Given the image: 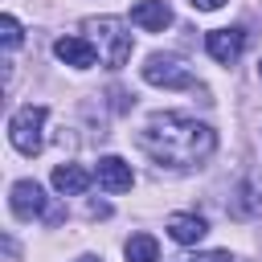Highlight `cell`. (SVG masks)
<instances>
[{"mask_svg": "<svg viewBox=\"0 0 262 262\" xmlns=\"http://www.w3.org/2000/svg\"><path fill=\"white\" fill-rule=\"evenodd\" d=\"M139 147L164 164V168H196L213 156L217 147V135L213 127L188 119V115H176V111H164V115H151L139 131Z\"/></svg>", "mask_w": 262, "mask_h": 262, "instance_id": "1", "label": "cell"}, {"mask_svg": "<svg viewBox=\"0 0 262 262\" xmlns=\"http://www.w3.org/2000/svg\"><path fill=\"white\" fill-rule=\"evenodd\" d=\"M86 33H90V41H94V49H98V57H102L106 70H123L127 66V57H131V33L123 29V20L98 16V20H86Z\"/></svg>", "mask_w": 262, "mask_h": 262, "instance_id": "2", "label": "cell"}, {"mask_svg": "<svg viewBox=\"0 0 262 262\" xmlns=\"http://www.w3.org/2000/svg\"><path fill=\"white\" fill-rule=\"evenodd\" d=\"M45 119H49V111L45 106H20L12 119H8V139H12V147L20 151V156H37L41 147H45Z\"/></svg>", "mask_w": 262, "mask_h": 262, "instance_id": "3", "label": "cell"}, {"mask_svg": "<svg viewBox=\"0 0 262 262\" xmlns=\"http://www.w3.org/2000/svg\"><path fill=\"white\" fill-rule=\"evenodd\" d=\"M143 82L147 86H164V90H188V86H196L192 70L180 57H172V53H151L143 61Z\"/></svg>", "mask_w": 262, "mask_h": 262, "instance_id": "4", "label": "cell"}, {"mask_svg": "<svg viewBox=\"0 0 262 262\" xmlns=\"http://www.w3.org/2000/svg\"><path fill=\"white\" fill-rule=\"evenodd\" d=\"M205 49H209L213 61L233 66V61L242 57V49H246V33H242V29H209V33H205Z\"/></svg>", "mask_w": 262, "mask_h": 262, "instance_id": "5", "label": "cell"}, {"mask_svg": "<svg viewBox=\"0 0 262 262\" xmlns=\"http://www.w3.org/2000/svg\"><path fill=\"white\" fill-rule=\"evenodd\" d=\"M53 53H57V61H66V66H74V70H90V66L98 61L94 41H86V37H57V41H53Z\"/></svg>", "mask_w": 262, "mask_h": 262, "instance_id": "6", "label": "cell"}, {"mask_svg": "<svg viewBox=\"0 0 262 262\" xmlns=\"http://www.w3.org/2000/svg\"><path fill=\"white\" fill-rule=\"evenodd\" d=\"M94 180H98L106 192H127V188L135 184V172H131L127 160H119V156H102L98 168H94Z\"/></svg>", "mask_w": 262, "mask_h": 262, "instance_id": "7", "label": "cell"}, {"mask_svg": "<svg viewBox=\"0 0 262 262\" xmlns=\"http://www.w3.org/2000/svg\"><path fill=\"white\" fill-rule=\"evenodd\" d=\"M8 205H12V213H16L20 221H33V217L45 209V192H41V184H37V180H16V184H12Z\"/></svg>", "mask_w": 262, "mask_h": 262, "instance_id": "8", "label": "cell"}, {"mask_svg": "<svg viewBox=\"0 0 262 262\" xmlns=\"http://www.w3.org/2000/svg\"><path fill=\"white\" fill-rule=\"evenodd\" d=\"M131 25H139L143 33H164L172 25V8L164 0H139L131 8Z\"/></svg>", "mask_w": 262, "mask_h": 262, "instance_id": "9", "label": "cell"}, {"mask_svg": "<svg viewBox=\"0 0 262 262\" xmlns=\"http://www.w3.org/2000/svg\"><path fill=\"white\" fill-rule=\"evenodd\" d=\"M168 233H172V242H180V246H196V242L209 233V225H205V217H196V213H172V217H168Z\"/></svg>", "mask_w": 262, "mask_h": 262, "instance_id": "10", "label": "cell"}, {"mask_svg": "<svg viewBox=\"0 0 262 262\" xmlns=\"http://www.w3.org/2000/svg\"><path fill=\"white\" fill-rule=\"evenodd\" d=\"M90 172L86 168H78V164H57L53 168V188L61 192V196H78V192H86L90 188Z\"/></svg>", "mask_w": 262, "mask_h": 262, "instance_id": "11", "label": "cell"}, {"mask_svg": "<svg viewBox=\"0 0 262 262\" xmlns=\"http://www.w3.org/2000/svg\"><path fill=\"white\" fill-rule=\"evenodd\" d=\"M237 217H258L262 213V184L258 180H246L242 188H237V196H233V205H229Z\"/></svg>", "mask_w": 262, "mask_h": 262, "instance_id": "12", "label": "cell"}, {"mask_svg": "<svg viewBox=\"0 0 262 262\" xmlns=\"http://www.w3.org/2000/svg\"><path fill=\"white\" fill-rule=\"evenodd\" d=\"M123 254H127V262H156L160 258V246H156L151 233H135V237H127Z\"/></svg>", "mask_w": 262, "mask_h": 262, "instance_id": "13", "label": "cell"}, {"mask_svg": "<svg viewBox=\"0 0 262 262\" xmlns=\"http://www.w3.org/2000/svg\"><path fill=\"white\" fill-rule=\"evenodd\" d=\"M0 33H4V45H8V49H16V45H20V37H25L16 16H0Z\"/></svg>", "mask_w": 262, "mask_h": 262, "instance_id": "14", "label": "cell"}, {"mask_svg": "<svg viewBox=\"0 0 262 262\" xmlns=\"http://www.w3.org/2000/svg\"><path fill=\"white\" fill-rule=\"evenodd\" d=\"M184 262H233L229 250H209V254H196V258H184Z\"/></svg>", "mask_w": 262, "mask_h": 262, "instance_id": "15", "label": "cell"}, {"mask_svg": "<svg viewBox=\"0 0 262 262\" xmlns=\"http://www.w3.org/2000/svg\"><path fill=\"white\" fill-rule=\"evenodd\" d=\"M188 4H192V8H201V12H213V8H221L225 0H188Z\"/></svg>", "mask_w": 262, "mask_h": 262, "instance_id": "16", "label": "cell"}, {"mask_svg": "<svg viewBox=\"0 0 262 262\" xmlns=\"http://www.w3.org/2000/svg\"><path fill=\"white\" fill-rule=\"evenodd\" d=\"M90 217H111V205H102V201H90Z\"/></svg>", "mask_w": 262, "mask_h": 262, "instance_id": "17", "label": "cell"}, {"mask_svg": "<svg viewBox=\"0 0 262 262\" xmlns=\"http://www.w3.org/2000/svg\"><path fill=\"white\" fill-rule=\"evenodd\" d=\"M78 262H102V258H90V254H86V258H78Z\"/></svg>", "mask_w": 262, "mask_h": 262, "instance_id": "18", "label": "cell"}, {"mask_svg": "<svg viewBox=\"0 0 262 262\" xmlns=\"http://www.w3.org/2000/svg\"><path fill=\"white\" fill-rule=\"evenodd\" d=\"M258 70H262V66H258Z\"/></svg>", "mask_w": 262, "mask_h": 262, "instance_id": "19", "label": "cell"}]
</instances>
